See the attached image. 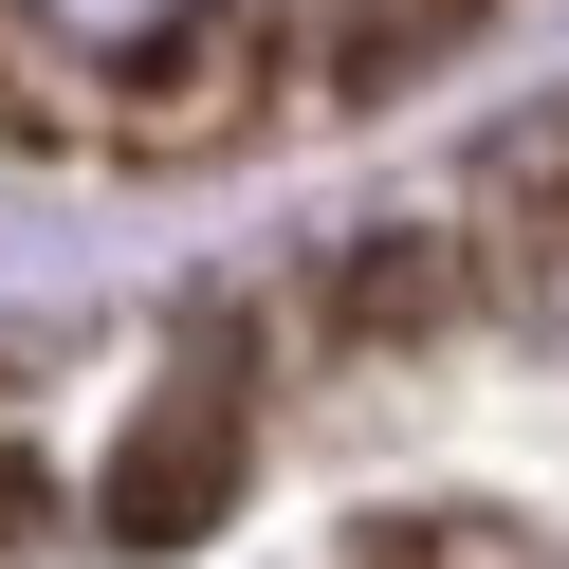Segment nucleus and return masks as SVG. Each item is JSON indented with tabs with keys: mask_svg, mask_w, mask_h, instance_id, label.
I'll return each instance as SVG.
<instances>
[{
	"mask_svg": "<svg viewBox=\"0 0 569 569\" xmlns=\"http://www.w3.org/2000/svg\"><path fill=\"white\" fill-rule=\"evenodd\" d=\"M221 478H239V405H221V386H184V405L111 459V532H129V551H184V532L221 515Z\"/></svg>",
	"mask_w": 569,
	"mask_h": 569,
	"instance_id": "obj_1",
	"label": "nucleus"
},
{
	"mask_svg": "<svg viewBox=\"0 0 569 569\" xmlns=\"http://www.w3.org/2000/svg\"><path fill=\"white\" fill-rule=\"evenodd\" d=\"M19 19H38L56 56H166V38L202 19V0H19Z\"/></svg>",
	"mask_w": 569,
	"mask_h": 569,
	"instance_id": "obj_2",
	"label": "nucleus"
}]
</instances>
